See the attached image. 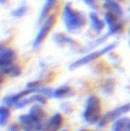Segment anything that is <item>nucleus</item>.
I'll return each mask as SVG.
<instances>
[{"label":"nucleus","instance_id":"1","mask_svg":"<svg viewBox=\"0 0 130 131\" xmlns=\"http://www.w3.org/2000/svg\"><path fill=\"white\" fill-rule=\"evenodd\" d=\"M63 21L68 31H75L85 26L86 18L80 12L75 10L69 4H67L63 9Z\"/></svg>","mask_w":130,"mask_h":131},{"label":"nucleus","instance_id":"2","mask_svg":"<svg viewBox=\"0 0 130 131\" xmlns=\"http://www.w3.org/2000/svg\"><path fill=\"white\" fill-rule=\"evenodd\" d=\"M101 103L99 98L90 96L87 101L83 117L85 121L90 124H94L101 119Z\"/></svg>","mask_w":130,"mask_h":131},{"label":"nucleus","instance_id":"3","mask_svg":"<svg viewBox=\"0 0 130 131\" xmlns=\"http://www.w3.org/2000/svg\"><path fill=\"white\" fill-rule=\"evenodd\" d=\"M116 46H117V44L113 43V44H110V45L105 46V47H104L103 49H100V50H98L96 51H93V52H91L89 54H87V55L82 57L81 58H80L75 62H74L73 63H71L69 66V69L71 70H75V69L85 65V64L89 63L92 61L99 58V57L103 56L104 54H106L108 52H110V51H111L112 50H114Z\"/></svg>","mask_w":130,"mask_h":131},{"label":"nucleus","instance_id":"4","mask_svg":"<svg viewBox=\"0 0 130 131\" xmlns=\"http://www.w3.org/2000/svg\"><path fill=\"white\" fill-rule=\"evenodd\" d=\"M130 112V102L125 104L124 105L119 106L116 109H114L111 112L106 113L101 119H100L99 124V127H103L105 124H107L109 122H111L113 120H116V118H118L119 117H121L122 115L125 114Z\"/></svg>","mask_w":130,"mask_h":131},{"label":"nucleus","instance_id":"5","mask_svg":"<svg viewBox=\"0 0 130 131\" xmlns=\"http://www.w3.org/2000/svg\"><path fill=\"white\" fill-rule=\"evenodd\" d=\"M54 21H55V17H54L53 15L46 18L45 23H44L42 27H41L40 31L38 32V34H37L35 39H34V40L33 42V48H37L44 41V39H45V37L47 36L49 32L51 31V28H52Z\"/></svg>","mask_w":130,"mask_h":131},{"label":"nucleus","instance_id":"6","mask_svg":"<svg viewBox=\"0 0 130 131\" xmlns=\"http://www.w3.org/2000/svg\"><path fill=\"white\" fill-rule=\"evenodd\" d=\"M19 123L24 131H40L41 123L30 115H21L18 117Z\"/></svg>","mask_w":130,"mask_h":131},{"label":"nucleus","instance_id":"7","mask_svg":"<svg viewBox=\"0 0 130 131\" xmlns=\"http://www.w3.org/2000/svg\"><path fill=\"white\" fill-rule=\"evenodd\" d=\"M63 125V117L59 113L52 116L50 119L41 124L40 131H58Z\"/></svg>","mask_w":130,"mask_h":131},{"label":"nucleus","instance_id":"8","mask_svg":"<svg viewBox=\"0 0 130 131\" xmlns=\"http://www.w3.org/2000/svg\"><path fill=\"white\" fill-rule=\"evenodd\" d=\"M15 58H16V54L12 49L4 46L0 47V68L12 64Z\"/></svg>","mask_w":130,"mask_h":131},{"label":"nucleus","instance_id":"9","mask_svg":"<svg viewBox=\"0 0 130 131\" xmlns=\"http://www.w3.org/2000/svg\"><path fill=\"white\" fill-rule=\"evenodd\" d=\"M104 21L109 26V33L107 35H112V34L118 33L122 28V23L117 21L116 16L110 12H107L104 15Z\"/></svg>","mask_w":130,"mask_h":131},{"label":"nucleus","instance_id":"10","mask_svg":"<svg viewBox=\"0 0 130 131\" xmlns=\"http://www.w3.org/2000/svg\"><path fill=\"white\" fill-rule=\"evenodd\" d=\"M34 102H38L40 104H45V102H46L45 97L41 94H35L33 96H31V97L26 96V97H24L21 99V100H19L15 106H16V108H17V109H21V108H23L24 106H26L27 105H28V104L34 103Z\"/></svg>","mask_w":130,"mask_h":131},{"label":"nucleus","instance_id":"11","mask_svg":"<svg viewBox=\"0 0 130 131\" xmlns=\"http://www.w3.org/2000/svg\"><path fill=\"white\" fill-rule=\"evenodd\" d=\"M104 8L107 9L108 12L115 15L116 16H120L122 14V7L114 0H106L104 3Z\"/></svg>","mask_w":130,"mask_h":131},{"label":"nucleus","instance_id":"12","mask_svg":"<svg viewBox=\"0 0 130 131\" xmlns=\"http://www.w3.org/2000/svg\"><path fill=\"white\" fill-rule=\"evenodd\" d=\"M89 18L91 21V25L92 28L94 29L97 33H100L104 29V23L102 20L99 19V16L95 12H91L89 15Z\"/></svg>","mask_w":130,"mask_h":131},{"label":"nucleus","instance_id":"13","mask_svg":"<svg viewBox=\"0 0 130 131\" xmlns=\"http://www.w3.org/2000/svg\"><path fill=\"white\" fill-rule=\"evenodd\" d=\"M112 131H130V119L121 118L113 124Z\"/></svg>","mask_w":130,"mask_h":131},{"label":"nucleus","instance_id":"14","mask_svg":"<svg viewBox=\"0 0 130 131\" xmlns=\"http://www.w3.org/2000/svg\"><path fill=\"white\" fill-rule=\"evenodd\" d=\"M1 69V72L4 74H6L11 77H17L21 74V70L20 67L16 64H9L8 66H5V67H2Z\"/></svg>","mask_w":130,"mask_h":131},{"label":"nucleus","instance_id":"15","mask_svg":"<svg viewBox=\"0 0 130 131\" xmlns=\"http://www.w3.org/2000/svg\"><path fill=\"white\" fill-rule=\"evenodd\" d=\"M70 88L68 86H62L60 88H57V89L52 90V93H51V98H57L61 99L64 98L66 96L69 95Z\"/></svg>","mask_w":130,"mask_h":131},{"label":"nucleus","instance_id":"16","mask_svg":"<svg viewBox=\"0 0 130 131\" xmlns=\"http://www.w3.org/2000/svg\"><path fill=\"white\" fill-rule=\"evenodd\" d=\"M29 115L32 117H33L34 119L37 121L40 122L41 120H43L45 117V112H44L43 109H41L40 106L34 105L30 109V112H29Z\"/></svg>","mask_w":130,"mask_h":131},{"label":"nucleus","instance_id":"17","mask_svg":"<svg viewBox=\"0 0 130 131\" xmlns=\"http://www.w3.org/2000/svg\"><path fill=\"white\" fill-rule=\"evenodd\" d=\"M56 1H57V0H45V4H44L43 8L41 9L40 21H42V20L47 16V14L49 13V11L51 10V9L52 8V6L54 5Z\"/></svg>","mask_w":130,"mask_h":131},{"label":"nucleus","instance_id":"18","mask_svg":"<svg viewBox=\"0 0 130 131\" xmlns=\"http://www.w3.org/2000/svg\"><path fill=\"white\" fill-rule=\"evenodd\" d=\"M10 116L9 109L5 106H1L0 107V125L4 126L5 123L9 120V117Z\"/></svg>","mask_w":130,"mask_h":131},{"label":"nucleus","instance_id":"19","mask_svg":"<svg viewBox=\"0 0 130 131\" xmlns=\"http://www.w3.org/2000/svg\"><path fill=\"white\" fill-rule=\"evenodd\" d=\"M27 11H28V8L26 6H21L12 11L11 16L14 17H21L27 13Z\"/></svg>","mask_w":130,"mask_h":131},{"label":"nucleus","instance_id":"20","mask_svg":"<svg viewBox=\"0 0 130 131\" xmlns=\"http://www.w3.org/2000/svg\"><path fill=\"white\" fill-rule=\"evenodd\" d=\"M56 40L58 43H66V44H74L75 42H74L72 39L70 38H68V37H66L65 35H63V34H57L56 35Z\"/></svg>","mask_w":130,"mask_h":131},{"label":"nucleus","instance_id":"21","mask_svg":"<svg viewBox=\"0 0 130 131\" xmlns=\"http://www.w3.org/2000/svg\"><path fill=\"white\" fill-rule=\"evenodd\" d=\"M84 3L87 4V5H88L89 7H91V8L92 9H96L97 6H96V4H95L94 0H82Z\"/></svg>","mask_w":130,"mask_h":131},{"label":"nucleus","instance_id":"22","mask_svg":"<svg viewBox=\"0 0 130 131\" xmlns=\"http://www.w3.org/2000/svg\"><path fill=\"white\" fill-rule=\"evenodd\" d=\"M9 131H20L18 125L16 124H12L9 127Z\"/></svg>","mask_w":130,"mask_h":131},{"label":"nucleus","instance_id":"23","mask_svg":"<svg viewBox=\"0 0 130 131\" xmlns=\"http://www.w3.org/2000/svg\"><path fill=\"white\" fill-rule=\"evenodd\" d=\"M80 131H88V130H80Z\"/></svg>","mask_w":130,"mask_h":131},{"label":"nucleus","instance_id":"24","mask_svg":"<svg viewBox=\"0 0 130 131\" xmlns=\"http://www.w3.org/2000/svg\"><path fill=\"white\" fill-rule=\"evenodd\" d=\"M63 131H67V130H63Z\"/></svg>","mask_w":130,"mask_h":131},{"label":"nucleus","instance_id":"25","mask_svg":"<svg viewBox=\"0 0 130 131\" xmlns=\"http://www.w3.org/2000/svg\"><path fill=\"white\" fill-rule=\"evenodd\" d=\"M129 45H130V41H129Z\"/></svg>","mask_w":130,"mask_h":131}]
</instances>
